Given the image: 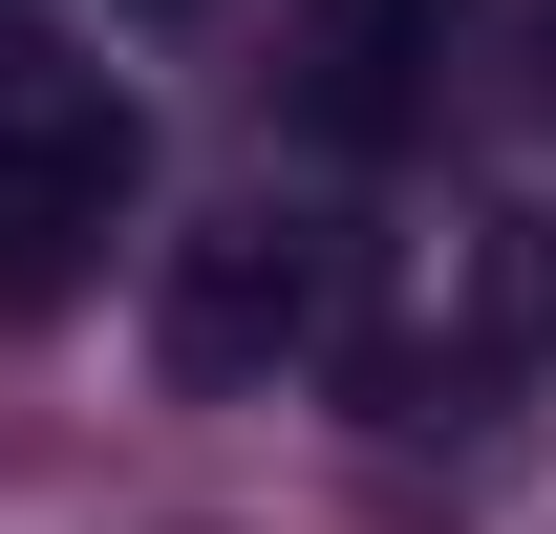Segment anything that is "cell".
<instances>
[{
    "instance_id": "obj_2",
    "label": "cell",
    "mask_w": 556,
    "mask_h": 534,
    "mask_svg": "<svg viewBox=\"0 0 556 534\" xmlns=\"http://www.w3.org/2000/svg\"><path fill=\"white\" fill-rule=\"evenodd\" d=\"M129 193H150V107L86 65V43L0 22V214H65V236H108Z\"/></svg>"
},
{
    "instance_id": "obj_3",
    "label": "cell",
    "mask_w": 556,
    "mask_h": 534,
    "mask_svg": "<svg viewBox=\"0 0 556 534\" xmlns=\"http://www.w3.org/2000/svg\"><path fill=\"white\" fill-rule=\"evenodd\" d=\"M450 86V0H300V129L321 150H407Z\"/></svg>"
},
{
    "instance_id": "obj_4",
    "label": "cell",
    "mask_w": 556,
    "mask_h": 534,
    "mask_svg": "<svg viewBox=\"0 0 556 534\" xmlns=\"http://www.w3.org/2000/svg\"><path fill=\"white\" fill-rule=\"evenodd\" d=\"M129 22H193V0H129Z\"/></svg>"
},
{
    "instance_id": "obj_1",
    "label": "cell",
    "mask_w": 556,
    "mask_h": 534,
    "mask_svg": "<svg viewBox=\"0 0 556 534\" xmlns=\"http://www.w3.org/2000/svg\"><path fill=\"white\" fill-rule=\"evenodd\" d=\"M321 321H343V236H321V214H193L172 278H150V364H172L193 406L278 385Z\"/></svg>"
}]
</instances>
